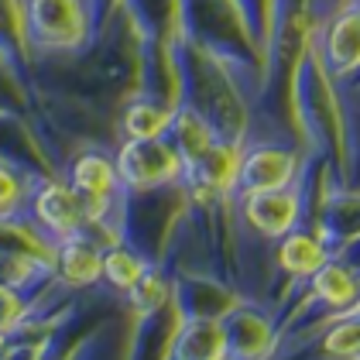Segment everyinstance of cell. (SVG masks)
Segmentation results:
<instances>
[{
  "instance_id": "7c38bea8",
  "label": "cell",
  "mask_w": 360,
  "mask_h": 360,
  "mask_svg": "<svg viewBox=\"0 0 360 360\" xmlns=\"http://www.w3.org/2000/svg\"><path fill=\"white\" fill-rule=\"evenodd\" d=\"M172 110L155 103V100H134L127 113H124V131L127 138H158L168 131Z\"/></svg>"
},
{
  "instance_id": "6da1fadb",
  "label": "cell",
  "mask_w": 360,
  "mask_h": 360,
  "mask_svg": "<svg viewBox=\"0 0 360 360\" xmlns=\"http://www.w3.org/2000/svg\"><path fill=\"white\" fill-rule=\"evenodd\" d=\"M113 165H117L120 186H127L134 193L162 189V186L175 182L186 172V162H182L179 148L162 141V134L158 138H131L120 148Z\"/></svg>"
},
{
  "instance_id": "277c9868",
  "label": "cell",
  "mask_w": 360,
  "mask_h": 360,
  "mask_svg": "<svg viewBox=\"0 0 360 360\" xmlns=\"http://www.w3.org/2000/svg\"><path fill=\"white\" fill-rule=\"evenodd\" d=\"M34 213H38V223H45V230L62 240L69 233H79L86 217V202L83 195L76 193L72 186H62V182H45L38 195H34Z\"/></svg>"
},
{
  "instance_id": "8fae6325",
  "label": "cell",
  "mask_w": 360,
  "mask_h": 360,
  "mask_svg": "<svg viewBox=\"0 0 360 360\" xmlns=\"http://www.w3.org/2000/svg\"><path fill=\"white\" fill-rule=\"evenodd\" d=\"M312 288L319 295V302L326 305H350L357 299V275L336 261H323L316 271H312Z\"/></svg>"
},
{
  "instance_id": "5b68a950",
  "label": "cell",
  "mask_w": 360,
  "mask_h": 360,
  "mask_svg": "<svg viewBox=\"0 0 360 360\" xmlns=\"http://www.w3.org/2000/svg\"><path fill=\"white\" fill-rule=\"evenodd\" d=\"M237 179H240V189L244 193L292 186V179H295V155L288 148L261 144V148L248 151V158L237 165Z\"/></svg>"
},
{
  "instance_id": "ba28073f",
  "label": "cell",
  "mask_w": 360,
  "mask_h": 360,
  "mask_svg": "<svg viewBox=\"0 0 360 360\" xmlns=\"http://www.w3.org/2000/svg\"><path fill=\"white\" fill-rule=\"evenodd\" d=\"M278 261H281V268H285L288 275L312 278V271H316L323 261H330V254L323 250V244H319L312 233H305V230H299V226H292L288 233H281Z\"/></svg>"
},
{
  "instance_id": "4fadbf2b",
  "label": "cell",
  "mask_w": 360,
  "mask_h": 360,
  "mask_svg": "<svg viewBox=\"0 0 360 360\" xmlns=\"http://www.w3.org/2000/svg\"><path fill=\"white\" fill-rule=\"evenodd\" d=\"M144 271H148V264L127 248H110L103 254V264H100V275L107 278L113 288H120V292H127Z\"/></svg>"
},
{
  "instance_id": "3957f363",
  "label": "cell",
  "mask_w": 360,
  "mask_h": 360,
  "mask_svg": "<svg viewBox=\"0 0 360 360\" xmlns=\"http://www.w3.org/2000/svg\"><path fill=\"white\" fill-rule=\"evenodd\" d=\"M244 217L250 226H257L264 237H281L292 226H299L302 217V199L295 189L281 186V189H257L244 193Z\"/></svg>"
},
{
  "instance_id": "30bf717a",
  "label": "cell",
  "mask_w": 360,
  "mask_h": 360,
  "mask_svg": "<svg viewBox=\"0 0 360 360\" xmlns=\"http://www.w3.org/2000/svg\"><path fill=\"white\" fill-rule=\"evenodd\" d=\"M360 56V34H357V7H350L347 14H340L333 21L330 34H326V62L333 72H350L357 69Z\"/></svg>"
},
{
  "instance_id": "5bb4252c",
  "label": "cell",
  "mask_w": 360,
  "mask_h": 360,
  "mask_svg": "<svg viewBox=\"0 0 360 360\" xmlns=\"http://www.w3.org/2000/svg\"><path fill=\"white\" fill-rule=\"evenodd\" d=\"M127 295H131L134 309H141V312H155V309H162L168 299V281L158 275H151V268H148V271L127 288Z\"/></svg>"
},
{
  "instance_id": "9a60e30c",
  "label": "cell",
  "mask_w": 360,
  "mask_h": 360,
  "mask_svg": "<svg viewBox=\"0 0 360 360\" xmlns=\"http://www.w3.org/2000/svg\"><path fill=\"white\" fill-rule=\"evenodd\" d=\"M326 354L333 357H357V312H350L347 319H340L330 333H326Z\"/></svg>"
},
{
  "instance_id": "8992f818",
  "label": "cell",
  "mask_w": 360,
  "mask_h": 360,
  "mask_svg": "<svg viewBox=\"0 0 360 360\" xmlns=\"http://www.w3.org/2000/svg\"><path fill=\"white\" fill-rule=\"evenodd\" d=\"M117 186H120L117 165H113L107 155L86 151L83 158H76V165H72V189L83 195L86 217L100 213L113 195H117Z\"/></svg>"
},
{
  "instance_id": "9c48e42d",
  "label": "cell",
  "mask_w": 360,
  "mask_h": 360,
  "mask_svg": "<svg viewBox=\"0 0 360 360\" xmlns=\"http://www.w3.org/2000/svg\"><path fill=\"white\" fill-rule=\"evenodd\" d=\"M168 131L175 134V148H179L186 168H195L206 155H210V148H213V134H210L206 117H199V113H193V110L172 113Z\"/></svg>"
},
{
  "instance_id": "e0dca14e",
  "label": "cell",
  "mask_w": 360,
  "mask_h": 360,
  "mask_svg": "<svg viewBox=\"0 0 360 360\" xmlns=\"http://www.w3.org/2000/svg\"><path fill=\"white\" fill-rule=\"evenodd\" d=\"M21 202V182L11 168L0 165V210H14Z\"/></svg>"
},
{
  "instance_id": "52a82bcc",
  "label": "cell",
  "mask_w": 360,
  "mask_h": 360,
  "mask_svg": "<svg viewBox=\"0 0 360 360\" xmlns=\"http://www.w3.org/2000/svg\"><path fill=\"white\" fill-rule=\"evenodd\" d=\"M100 264L103 254L89 237H83V230L58 240V271L69 285H93L100 278Z\"/></svg>"
},
{
  "instance_id": "2e32d148",
  "label": "cell",
  "mask_w": 360,
  "mask_h": 360,
  "mask_svg": "<svg viewBox=\"0 0 360 360\" xmlns=\"http://www.w3.org/2000/svg\"><path fill=\"white\" fill-rule=\"evenodd\" d=\"M21 316H25V299H21V292H18L14 285H4V281H0V330L7 333Z\"/></svg>"
},
{
  "instance_id": "7a4b0ae2",
  "label": "cell",
  "mask_w": 360,
  "mask_h": 360,
  "mask_svg": "<svg viewBox=\"0 0 360 360\" xmlns=\"http://www.w3.org/2000/svg\"><path fill=\"white\" fill-rule=\"evenodd\" d=\"M86 31L83 0H31V34L41 45L65 49Z\"/></svg>"
}]
</instances>
